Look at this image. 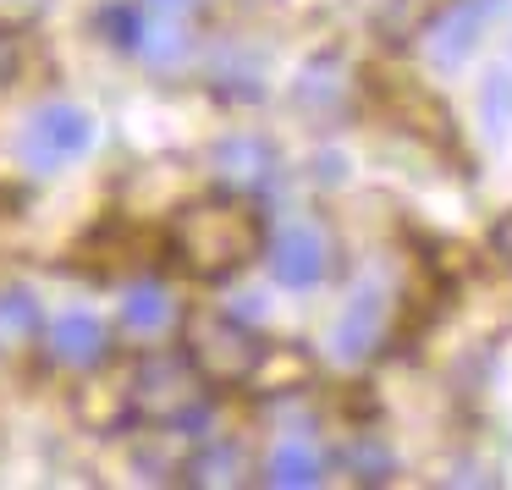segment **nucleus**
Segmentation results:
<instances>
[{
    "label": "nucleus",
    "mask_w": 512,
    "mask_h": 490,
    "mask_svg": "<svg viewBox=\"0 0 512 490\" xmlns=\"http://www.w3.org/2000/svg\"><path fill=\"white\" fill-rule=\"evenodd\" d=\"M265 248V221L248 199H193L171 215L166 254L193 281H226Z\"/></svg>",
    "instance_id": "f257e3e1"
},
{
    "label": "nucleus",
    "mask_w": 512,
    "mask_h": 490,
    "mask_svg": "<svg viewBox=\"0 0 512 490\" xmlns=\"http://www.w3.org/2000/svg\"><path fill=\"white\" fill-rule=\"evenodd\" d=\"M188 364L210 386H248L265 364V342L232 314H193L188 320Z\"/></svg>",
    "instance_id": "f03ea898"
},
{
    "label": "nucleus",
    "mask_w": 512,
    "mask_h": 490,
    "mask_svg": "<svg viewBox=\"0 0 512 490\" xmlns=\"http://www.w3.org/2000/svg\"><path fill=\"white\" fill-rule=\"evenodd\" d=\"M94 144V122L89 111H78V105H39L34 122L23 127V160L34 171H61L72 166V160L83 155V149Z\"/></svg>",
    "instance_id": "7ed1b4c3"
},
{
    "label": "nucleus",
    "mask_w": 512,
    "mask_h": 490,
    "mask_svg": "<svg viewBox=\"0 0 512 490\" xmlns=\"http://www.w3.org/2000/svg\"><path fill=\"white\" fill-rule=\"evenodd\" d=\"M501 6H507V0H452V6H441V12L424 23V50H430L435 67H463V61L474 56L485 23Z\"/></svg>",
    "instance_id": "20e7f679"
},
{
    "label": "nucleus",
    "mask_w": 512,
    "mask_h": 490,
    "mask_svg": "<svg viewBox=\"0 0 512 490\" xmlns=\"http://www.w3.org/2000/svg\"><path fill=\"white\" fill-rule=\"evenodd\" d=\"M193 364L188 358H144V364L133 369V386H127V397H133V408L144 413V419H177L182 408L193 402Z\"/></svg>",
    "instance_id": "39448f33"
},
{
    "label": "nucleus",
    "mask_w": 512,
    "mask_h": 490,
    "mask_svg": "<svg viewBox=\"0 0 512 490\" xmlns=\"http://www.w3.org/2000/svg\"><path fill=\"white\" fill-rule=\"evenodd\" d=\"M325 265H331V254H325V237L314 232L309 221L281 226V232L270 237V276H276L281 287H292V292L320 287V281H325Z\"/></svg>",
    "instance_id": "423d86ee"
},
{
    "label": "nucleus",
    "mask_w": 512,
    "mask_h": 490,
    "mask_svg": "<svg viewBox=\"0 0 512 490\" xmlns=\"http://www.w3.org/2000/svg\"><path fill=\"white\" fill-rule=\"evenodd\" d=\"M380 336H386V292H380V287H358L353 303L336 314L331 353L342 358V364H358V358H369L380 347Z\"/></svg>",
    "instance_id": "0eeeda50"
},
{
    "label": "nucleus",
    "mask_w": 512,
    "mask_h": 490,
    "mask_svg": "<svg viewBox=\"0 0 512 490\" xmlns=\"http://www.w3.org/2000/svg\"><path fill=\"white\" fill-rule=\"evenodd\" d=\"M105 353H111V336H105V325L94 320L89 309H67L50 325V358H56V364L89 369V364H100Z\"/></svg>",
    "instance_id": "6e6552de"
},
{
    "label": "nucleus",
    "mask_w": 512,
    "mask_h": 490,
    "mask_svg": "<svg viewBox=\"0 0 512 490\" xmlns=\"http://www.w3.org/2000/svg\"><path fill=\"white\" fill-rule=\"evenodd\" d=\"M215 166H221V177L237 182V188H265L270 171H276V155H270L259 138H226V144L215 149Z\"/></svg>",
    "instance_id": "1a4fd4ad"
},
{
    "label": "nucleus",
    "mask_w": 512,
    "mask_h": 490,
    "mask_svg": "<svg viewBox=\"0 0 512 490\" xmlns=\"http://www.w3.org/2000/svg\"><path fill=\"white\" fill-rule=\"evenodd\" d=\"M45 325L39 314V298L28 287H0V353H12V347H28Z\"/></svg>",
    "instance_id": "9d476101"
},
{
    "label": "nucleus",
    "mask_w": 512,
    "mask_h": 490,
    "mask_svg": "<svg viewBox=\"0 0 512 490\" xmlns=\"http://www.w3.org/2000/svg\"><path fill=\"white\" fill-rule=\"evenodd\" d=\"M171 325V298H166V287H133L122 298V331L127 336H160Z\"/></svg>",
    "instance_id": "9b49d317"
},
{
    "label": "nucleus",
    "mask_w": 512,
    "mask_h": 490,
    "mask_svg": "<svg viewBox=\"0 0 512 490\" xmlns=\"http://www.w3.org/2000/svg\"><path fill=\"white\" fill-rule=\"evenodd\" d=\"M320 474H325V463L309 441H281L265 463L270 485H320Z\"/></svg>",
    "instance_id": "f8f14e48"
},
{
    "label": "nucleus",
    "mask_w": 512,
    "mask_h": 490,
    "mask_svg": "<svg viewBox=\"0 0 512 490\" xmlns=\"http://www.w3.org/2000/svg\"><path fill=\"white\" fill-rule=\"evenodd\" d=\"M342 463L353 468V479H364V485H386V479L397 474V457H391V446L380 441V435H358L342 452Z\"/></svg>",
    "instance_id": "ddd939ff"
},
{
    "label": "nucleus",
    "mask_w": 512,
    "mask_h": 490,
    "mask_svg": "<svg viewBox=\"0 0 512 490\" xmlns=\"http://www.w3.org/2000/svg\"><path fill=\"white\" fill-rule=\"evenodd\" d=\"M237 474H243V452H237L232 441H215V446H204L199 457H188L193 485H232Z\"/></svg>",
    "instance_id": "4468645a"
},
{
    "label": "nucleus",
    "mask_w": 512,
    "mask_h": 490,
    "mask_svg": "<svg viewBox=\"0 0 512 490\" xmlns=\"http://www.w3.org/2000/svg\"><path fill=\"white\" fill-rule=\"evenodd\" d=\"M23 67H28V39L17 28H0V94L23 78Z\"/></svg>",
    "instance_id": "2eb2a0df"
},
{
    "label": "nucleus",
    "mask_w": 512,
    "mask_h": 490,
    "mask_svg": "<svg viewBox=\"0 0 512 490\" xmlns=\"http://www.w3.org/2000/svg\"><path fill=\"white\" fill-rule=\"evenodd\" d=\"M485 122L496 127V133L512 122V72H496V78L485 83Z\"/></svg>",
    "instance_id": "dca6fc26"
},
{
    "label": "nucleus",
    "mask_w": 512,
    "mask_h": 490,
    "mask_svg": "<svg viewBox=\"0 0 512 490\" xmlns=\"http://www.w3.org/2000/svg\"><path fill=\"white\" fill-rule=\"evenodd\" d=\"M105 28H111V45H122V50H144V23H138L133 6H111Z\"/></svg>",
    "instance_id": "f3484780"
},
{
    "label": "nucleus",
    "mask_w": 512,
    "mask_h": 490,
    "mask_svg": "<svg viewBox=\"0 0 512 490\" xmlns=\"http://www.w3.org/2000/svg\"><path fill=\"white\" fill-rule=\"evenodd\" d=\"M166 39H149V61H182V50H188V39H182V28H160Z\"/></svg>",
    "instance_id": "a211bd4d"
},
{
    "label": "nucleus",
    "mask_w": 512,
    "mask_h": 490,
    "mask_svg": "<svg viewBox=\"0 0 512 490\" xmlns=\"http://www.w3.org/2000/svg\"><path fill=\"white\" fill-rule=\"evenodd\" d=\"M490 248H496V259H501V265L512 270V210L501 215L496 226H490Z\"/></svg>",
    "instance_id": "6ab92c4d"
},
{
    "label": "nucleus",
    "mask_w": 512,
    "mask_h": 490,
    "mask_svg": "<svg viewBox=\"0 0 512 490\" xmlns=\"http://www.w3.org/2000/svg\"><path fill=\"white\" fill-rule=\"evenodd\" d=\"M155 6H188V0H155Z\"/></svg>",
    "instance_id": "aec40b11"
}]
</instances>
